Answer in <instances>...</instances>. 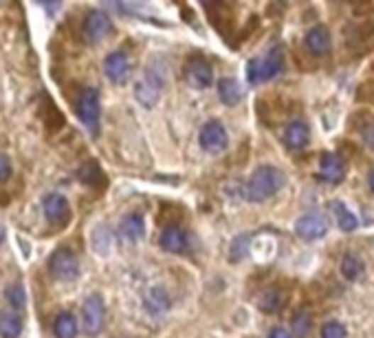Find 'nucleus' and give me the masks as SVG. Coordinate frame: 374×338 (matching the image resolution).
I'll list each match as a JSON object with an SVG mask.
<instances>
[{
  "label": "nucleus",
  "mask_w": 374,
  "mask_h": 338,
  "mask_svg": "<svg viewBox=\"0 0 374 338\" xmlns=\"http://www.w3.org/2000/svg\"><path fill=\"white\" fill-rule=\"evenodd\" d=\"M110 31H113V20L104 11H91L84 20V35L88 42H101Z\"/></svg>",
  "instance_id": "11"
},
{
  "label": "nucleus",
  "mask_w": 374,
  "mask_h": 338,
  "mask_svg": "<svg viewBox=\"0 0 374 338\" xmlns=\"http://www.w3.org/2000/svg\"><path fill=\"white\" fill-rule=\"evenodd\" d=\"M249 242V237L247 235H242V237H238L236 242H233V246H231V253H229V257L233 259V261H238V259H242L245 257V253L249 251L247 246H242V244H247Z\"/></svg>",
  "instance_id": "29"
},
{
  "label": "nucleus",
  "mask_w": 374,
  "mask_h": 338,
  "mask_svg": "<svg viewBox=\"0 0 374 338\" xmlns=\"http://www.w3.org/2000/svg\"><path fill=\"white\" fill-rule=\"evenodd\" d=\"M79 180L86 185H91V187H97L99 183H104V174H101V169L95 161H88L86 165L79 167Z\"/></svg>",
  "instance_id": "22"
},
{
  "label": "nucleus",
  "mask_w": 374,
  "mask_h": 338,
  "mask_svg": "<svg viewBox=\"0 0 374 338\" xmlns=\"http://www.w3.org/2000/svg\"><path fill=\"white\" fill-rule=\"evenodd\" d=\"M211 66L207 60L203 57H194L189 64H187V81L194 86V88H209L211 86Z\"/></svg>",
  "instance_id": "14"
},
{
  "label": "nucleus",
  "mask_w": 374,
  "mask_h": 338,
  "mask_svg": "<svg viewBox=\"0 0 374 338\" xmlns=\"http://www.w3.org/2000/svg\"><path fill=\"white\" fill-rule=\"evenodd\" d=\"M104 73L113 84H126L130 77V60L123 51L110 53L104 60Z\"/></svg>",
  "instance_id": "12"
},
{
  "label": "nucleus",
  "mask_w": 374,
  "mask_h": 338,
  "mask_svg": "<svg viewBox=\"0 0 374 338\" xmlns=\"http://www.w3.org/2000/svg\"><path fill=\"white\" fill-rule=\"evenodd\" d=\"M321 338H346V327L337 321H330L321 327Z\"/></svg>",
  "instance_id": "28"
},
{
  "label": "nucleus",
  "mask_w": 374,
  "mask_h": 338,
  "mask_svg": "<svg viewBox=\"0 0 374 338\" xmlns=\"http://www.w3.org/2000/svg\"><path fill=\"white\" fill-rule=\"evenodd\" d=\"M341 275L350 281H357L363 275V264L355 255H346L341 259Z\"/></svg>",
  "instance_id": "24"
},
{
  "label": "nucleus",
  "mask_w": 374,
  "mask_h": 338,
  "mask_svg": "<svg viewBox=\"0 0 374 338\" xmlns=\"http://www.w3.org/2000/svg\"><path fill=\"white\" fill-rule=\"evenodd\" d=\"M7 301L11 303V308L18 312V310H22L25 308V303H27V295H25V288H22L20 283H13L9 290H7Z\"/></svg>",
  "instance_id": "26"
},
{
  "label": "nucleus",
  "mask_w": 374,
  "mask_h": 338,
  "mask_svg": "<svg viewBox=\"0 0 374 338\" xmlns=\"http://www.w3.org/2000/svg\"><path fill=\"white\" fill-rule=\"evenodd\" d=\"M53 332L57 338H75L77 336V321L71 312L57 314V319L53 323Z\"/></svg>",
  "instance_id": "21"
},
{
  "label": "nucleus",
  "mask_w": 374,
  "mask_h": 338,
  "mask_svg": "<svg viewBox=\"0 0 374 338\" xmlns=\"http://www.w3.org/2000/svg\"><path fill=\"white\" fill-rule=\"evenodd\" d=\"M218 97L227 106H236L242 99V88L236 79H220L218 81Z\"/></svg>",
  "instance_id": "20"
},
{
  "label": "nucleus",
  "mask_w": 374,
  "mask_h": 338,
  "mask_svg": "<svg viewBox=\"0 0 374 338\" xmlns=\"http://www.w3.org/2000/svg\"><path fill=\"white\" fill-rule=\"evenodd\" d=\"M121 235L130 242H139L145 235V222L139 213H130L121 220V227H119Z\"/></svg>",
  "instance_id": "18"
},
{
  "label": "nucleus",
  "mask_w": 374,
  "mask_h": 338,
  "mask_svg": "<svg viewBox=\"0 0 374 338\" xmlns=\"http://www.w3.org/2000/svg\"><path fill=\"white\" fill-rule=\"evenodd\" d=\"M311 141V128H308L306 121H291L284 130V143L291 150H302Z\"/></svg>",
  "instance_id": "15"
},
{
  "label": "nucleus",
  "mask_w": 374,
  "mask_h": 338,
  "mask_svg": "<svg viewBox=\"0 0 374 338\" xmlns=\"http://www.w3.org/2000/svg\"><path fill=\"white\" fill-rule=\"evenodd\" d=\"M22 327H25V323H22L20 312L5 310L0 314V336L3 338H18L22 334Z\"/></svg>",
  "instance_id": "17"
},
{
  "label": "nucleus",
  "mask_w": 374,
  "mask_h": 338,
  "mask_svg": "<svg viewBox=\"0 0 374 338\" xmlns=\"http://www.w3.org/2000/svg\"><path fill=\"white\" fill-rule=\"evenodd\" d=\"M295 233L306 242H315L328 233V220L321 213H306L295 222Z\"/></svg>",
  "instance_id": "8"
},
{
  "label": "nucleus",
  "mask_w": 374,
  "mask_h": 338,
  "mask_svg": "<svg viewBox=\"0 0 374 338\" xmlns=\"http://www.w3.org/2000/svg\"><path fill=\"white\" fill-rule=\"evenodd\" d=\"M77 117L82 119V123L88 130L97 134V125H99V117H101V103H99V93L95 88L82 90V95L77 99Z\"/></svg>",
  "instance_id": "4"
},
{
  "label": "nucleus",
  "mask_w": 374,
  "mask_h": 338,
  "mask_svg": "<svg viewBox=\"0 0 374 338\" xmlns=\"http://www.w3.org/2000/svg\"><path fill=\"white\" fill-rule=\"evenodd\" d=\"M258 305H260L262 312H277L284 305V295L280 290H267V292H262L260 295Z\"/></svg>",
  "instance_id": "23"
},
{
  "label": "nucleus",
  "mask_w": 374,
  "mask_h": 338,
  "mask_svg": "<svg viewBox=\"0 0 374 338\" xmlns=\"http://www.w3.org/2000/svg\"><path fill=\"white\" fill-rule=\"evenodd\" d=\"M198 141H201V147L207 154H220V152H225L227 145H229L227 132H225V128L220 125L218 121L205 123L203 130H201V137H198Z\"/></svg>",
  "instance_id": "7"
},
{
  "label": "nucleus",
  "mask_w": 374,
  "mask_h": 338,
  "mask_svg": "<svg viewBox=\"0 0 374 338\" xmlns=\"http://www.w3.org/2000/svg\"><path fill=\"white\" fill-rule=\"evenodd\" d=\"M284 183H286V176L282 169L273 165H262L251 174L242 193H245V198L251 202H264V200L273 198L284 187Z\"/></svg>",
  "instance_id": "1"
},
{
  "label": "nucleus",
  "mask_w": 374,
  "mask_h": 338,
  "mask_svg": "<svg viewBox=\"0 0 374 338\" xmlns=\"http://www.w3.org/2000/svg\"><path fill=\"white\" fill-rule=\"evenodd\" d=\"M44 218H47L53 227H64L71 220V205L62 193H49L44 198Z\"/></svg>",
  "instance_id": "9"
},
{
  "label": "nucleus",
  "mask_w": 374,
  "mask_h": 338,
  "mask_svg": "<svg viewBox=\"0 0 374 338\" xmlns=\"http://www.w3.org/2000/svg\"><path fill=\"white\" fill-rule=\"evenodd\" d=\"M330 44H333V40H330V31L321 25L313 27L311 31L306 33V47L315 55H326L330 51Z\"/></svg>",
  "instance_id": "16"
},
{
  "label": "nucleus",
  "mask_w": 374,
  "mask_h": 338,
  "mask_svg": "<svg viewBox=\"0 0 374 338\" xmlns=\"http://www.w3.org/2000/svg\"><path fill=\"white\" fill-rule=\"evenodd\" d=\"M104 321H106L104 299L99 295H91L82 305V327H84V334L97 336L104 329Z\"/></svg>",
  "instance_id": "5"
},
{
  "label": "nucleus",
  "mask_w": 374,
  "mask_h": 338,
  "mask_svg": "<svg viewBox=\"0 0 374 338\" xmlns=\"http://www.w3.org/2000/svg\"><path fill=\"white\" fill-rule=\"evenodd\" d=\"M333 213H335V220H337V227L343 231V233H352L357 227H359V222H357V215L352 213L343 202H333Z\"/></svg>",
  "instance_id": "19"
},
{
  "label": "nucleus",
  "mask_w": 374,
  "mask_h": 338,
  "mask_svg": "<svg viewBox=\"0 0 374 338\" xmlns=\"http://www.w3.org/2000/svg\"><path fill=\"white\" fill-rule=\"evenodd\" d=\"M269 338H293V334H291V332H286L284 327H275V329H271Z\"/></svg>",
  "instance_id": "31"
},
{
  "label": "nucleus",
  "mask_w": 374,
  "mask_h": 338,
  "mask_svg": "<svg viewBox=\"0 0 374 338\" xmlns=\"http://www.w3.org/2000/svg\"><path fill=\"white\" fill-rule=\"evenodd\" d=\"M161 86H163L161 77L154 71H148L135 86L137 101L141 106H145V108H154V106H157V101H159V97H161Z\"/></svg>",
  "instance_id": "6"
},
{
  "label": "nucleus",
  "mask_w": 374,
  "mask_h": 338,
  "mask_svg": "<svg viewBox=\"0 0 374 338\" xmlns=\"http://www.w3.org/2000/svg\"><path fill=\"white\" fill-rule=\"evenodd\" d=\"M3 242H5V229L0 227V244H3Z\"/></svg>",
  "instance_id": "33"
},
{
  "label": "nucleus",
  "mask_w": 374,
  "mask_h": 338,
  "mask_svg": "<svg viewBox=\"0 0 374 338\" xmlns=\"http://www.w3.org/2000/svg\"><path fill=\"white\" fill-rule=\"evenodd\" d=\"M49 273L57 281H75L79 277V259L69 249H57L49 259Z\"/></svg>",
  "instance_id": "3"
},
{
  "label": "nucleus",
  "mask_w": 374,
  "mask_h": 338,
  "mask_svg": "<svg viewBox=\"0 0 374 338\" xmlns=\"http://www.w3.org/2000/svg\"><path fill=\"white\" fill-rule=\"evenodd\" d=\"M13 174V167H11V161L7 154H0V183H5V180H9Z\"/></svg>",
  "instance_id": "30"
},
{
  "label": "nucleus",
  "mask_w": 374,
  "mask_h": 338,
  "mask_svg": "<svg viewBox=\"0 0 374 338\" xmlns=\"http://www.w3.org/2000/svg\"><path fill=\"white\" fill-rule=\"evenodd\" d=\"M145 305H148V310L152 312V314H161V312H165L167 308H170V301H167V295L163 290H152L150 292V297L145 299Z\"/></svg>",
  "instance_id": "25"
},
{
  "label": "nucleus",
  "mask_w": 374,
  "mask_h": 338,
  "mask_svg": "<svg viewBox=\"0 0 374 338\" xmlns=\"http://www.w3.org/2000/svg\"><path fill=\"white\" fill-rule=\"evenodd\" d=\"M293 332L304 338L308 332H311V317H308V312H297L295 319H293Z\"/></svg>",
  "instance_id": "27"
},
{
  "label": "nucleus",
  "mask_w": 374,
  "mask_h": 338,
  "mask_svg": "<svg viewBox=\"0 0 374 338\" xmlns=\"http://www.w3.org/2000/svg\"><path fill=\"white\" fill-rule=\"evenodd\" d=\"M319 178L328 185H339L346 178V163L339 154L324 152L319 159Z\"/></svg>",
  "instance_id": "10"
},
{
  "label": "nucleus",
  "mask_w": 374,
  "mask_h": 338,
  "mask_svg": "<svg viewBox=\"0 0 374 338\" xmlns=\"http://www.w3.org/2000/svg\"><path fill=\"white\" fill-rule=\"evenodd\" d=\"M284 69V49L273 47L267 57H253L247 62V79L249 84H260V81H269L275 75H280Z\"/></svg>",
  "instance_id": "2"
},
{
  "label": "nucleus",
  "mask_w": 374,
  "mask_h": 338,
  "mask_svg": "<svg viewBox=\"0 0 374 338\" xmlns=\"http://www.w3.org/2000/svg\"><path fill=\"white\" fill-rule=\"evenodd\" d=\"M370 189L374 191V169L370 171Z\"/></svg>",
  "instance_id": "32"
},
{
  "label": "nucleus",
  "mask_w": 374,
  "mask_h": 338,
  "mask_svg": "<svg viewBox=\"0 0 374 338\" xmlns=\"http://www.w3.org/2000/svg\"><path fill=\"white\" fill-rule=\"evenodd\" d=\"M161 249L167 253H185L187 251V233L179 224H170V227L163 229L161 233Z\"/></svg>",
  "instance_id": "13"
}]
</instances>
